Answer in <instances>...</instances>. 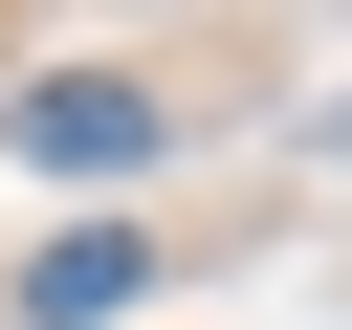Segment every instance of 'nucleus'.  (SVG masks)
Returning a JSON list of instances; mask_svg holds the SVG:
<instances>
[{"mask_svg":"<svg viewBox=\"0 0 352 330\" xmlns=\"http://www.w3.org/2000/svg\"><path fill=\"white\" fill-rule=\"evenodd\" d=\"M0 132H22L44 176H154V154H176V110H154L132 66H44V88L0 110Z\"/></svg>","mask_w":352,"mask_h":330,"instance_id":"1","label":"nucleus"},{"mask_svg":"<svg viewBox=\"0 0 352 330\" xmlns=\"http://www.w3.org/2000/svg\"><path fill=\"white\" fill-rule=\"evenodd\" d=\"M132 286H154V242H132V220H66V242L22 264V308H44V330H110Z\"/></svg>","mask_w":352,"mask_h":330,"instance_id":"2","label":"nucleus"}]
</instances>
